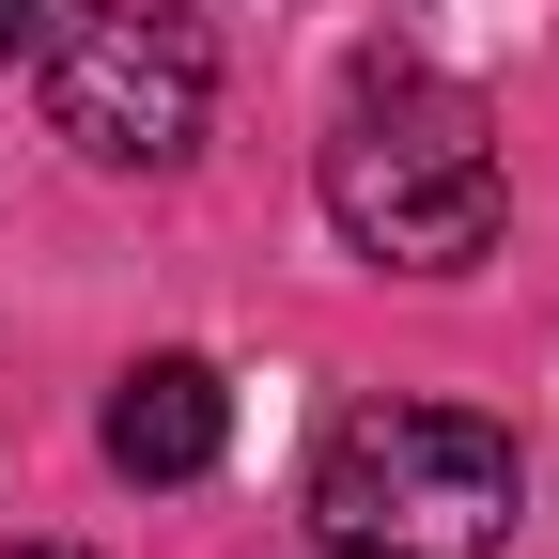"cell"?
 <instances>
[{"label": "cell", "mask_w": 559, "mask_h": 559, "mask_svg": "<svg viewBox=\"0 0 559 559\" xmlns=\"http://www.w3.org/2000/svg\"><path fill=\"white\" fill-rule=\"evenodd\" d=\"M32 32H47V0H0V62H16V47H32Z\"/></svg>", "instance_id": "obj_5"}, {"label": "cell", "mask_w": 559, "mask_h": 559, "mask_svg": "<svg viewBox=\"0 0 559 559\" xmlns=\"http://www.w3.org/2000/svg\"><path fill=\"white\" fill-rule=\"evenodd\" d=\"M0 559H79V544H0Z\"/></svg>", "instance_id": "obj_6"}, {"label": "cell", "mask_w": 559, "mask_h": 559, "mask_svg": "<svg viewBox=\"0 0 559 559\" xmlns=\"http://www.w3.org/2000/svg\"><path fill=\"white\" fill-rule=\"evenodd\" d=\"M498 109L466 79H419V62H373L326 124V218L358 264H404V280H451L498 249Z\"/></svg>", "instance_id": "obj_1"}, {"label": "cell", "mask_w": 559, "mask_h": 559, "mask_svg": "<svg viewBox=\"0 0 559 559\" xmlns=\"http://www.w3.org/2000/svg\"><path fill=\"white\" fill-rule=\"evenodd\" d=\"M202 109H218V32H202V0H94V16H62L47 47V124L79 140L94 171H171Z\"/></svg>", "instance_id": "obj_3"}, {"label": "cell", "mask_w": 559, "mask_h": 559, "mask_svg": "<svg viewBox=\"0 0 559 559\" xmlns=\"http://www.w3.org/2000/svg\"><path fill=\"white\" fill-rule=\"evenodd\" d=\"M218 436H234V389L202 373V358H140V373L109 389V466H124V481H202Z\"/></svg>", "instance_id": "obj_4"}, {"label": "cell", "mask_w": 559, "mask_h": 559, "mask_svg": "<svg viewBox=\"0 0 559 559\" xmlns=\"http://www.w3.org/2000/svg\"><path fill=\"white\" fill-rule=\"evenodd\" d=\"M528 466L481 404H358L311 451V544L326 559H498Z\"/></svg>", "instance_id": "obj_2"}]
</instances>
